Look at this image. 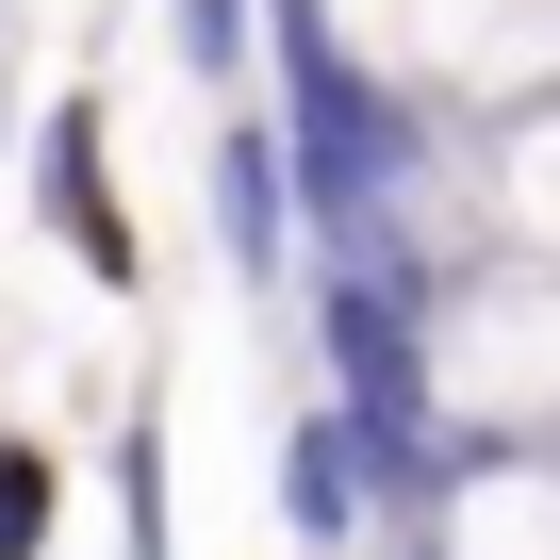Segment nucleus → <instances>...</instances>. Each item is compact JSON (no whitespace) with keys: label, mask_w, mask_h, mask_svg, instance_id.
<instances>
[{"label":"nucleus","mask_w":560,"mask_h":560,"mask_svg":"<svg viewBox=\"0 0 560 560\" xmlns=\"http://www.w3.org/2000/svg\"><path fill=\"white\" fill-rule=\"evenodd\" d=\"M214 247H231V280H280V264H298V165H280V116H231V132H214Z\"/></svg>","instance_id":"nucleus-1"},{"label":"nucleus","mask_w":560,"mask_h":560,"mask_svg":"<svg viewBox=\"0 0 560 560\" xmlns=\"http://www.w3.org/2000/svg\"><path fill=\"white\" fill-rule=\"evenodd\" d=\"M363 445H347V412H298V429H280V527H298L314 560H347L363 544Z\"/></svg>","instance_id":"nucleus-2"},{"label":"nucleus","mask_w":560,"mask_h":560,"mask_svg":"<svg viewBox=\"0 0 560 560\" xmlns=\"http://www.w3.org/2000/svg\"><path fill=\"white\" fill-rule=\"evenodd\" d=\"M50 231L83 247V280H132V214H116V182H100V100H50Z\"/></svg>","instance_id":"nucleus-3"},{"label":"nucleus","mask_w":560,"mask_h":560,"mask_svg":"<svg viewBox=\"0 0 560 560\" xmlns=\"http://www.w3.org/2000/svg\"><path fill=\"white\" fill-rule=\"evenodd\" d=\"M494 214H511L527 247H560V83L511 116V149H494Z\"/></svg>","instance_id":"nucleus-4"},{"label":"nucleus","mask_w":560,"mask_h":560,"mask_svg":"<svg viewBox=\"0 0 560 560\" xmlns=\"http://www.w3.org/2000/svg\"><path fill=\"white\" fill-rule=\"evenodd\" d=\"M50 527H67V462L50 445H0V560H50Z\"/></svg>","instance_id":"nucleus-5"},{"label":"nucleus","mask_w":560,"mask_h":560,"mask_svg":"<svg viewBox=\"0 0 560 560\" xmlns=\"http://www.w3.org/2000/svg\"><path fill=\"white\" fill-rule=\"evenodd\" d=\"M165 34H182L198 83H247V0H165Z\"/></svg>","instance_id":"nucleus-6"}]
</instances>
